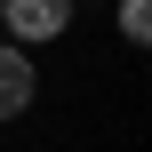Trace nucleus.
<instances>
[{
    "label": "nucleus",
    "mask_w": 152,
    "mask_h": 152,
    "mask_svg": "<svg viewBox=\"0 0 152 152\" xmlns=\"http://www.w3.org/2000/svg\"><path fill=\"white\" fill-rule=\"evenodd\" d=\"M32 96H40V72H32V48L0 40V120L32 112Z\"/></svg>",
    "instance_id": "obj_2"
},
{
    "label": "nucleus",
    "mask_w": 152,
    "mask_h": 152,
    "mask_svg": "<svg viewBox=\"0 0 152 152\" xmlns=\"http://www.w3.org/2000/svg\"><path fill=\"white\" fill-rule=\"evenodd\" d=\"M120 32L144 48V40H152V0H120Z\"/></svg>",
    "instance_id": "obj_3"
},
{
    "label": "nucleus",
    "mask_w": 152,
    "mask_h": 152,
    "mask_svg": "<svg viewBox=\"0 0 152 152\" xmlns=\"http://www.w3.org/2000/svg\"><path fill=\"white\" fill-rule=\"evenodd\" d=\"M64 24H72V0H8L16 48H48V40H64Z\"/></svg>",
    "instance_id": "obj_1"
}]
</instances>
